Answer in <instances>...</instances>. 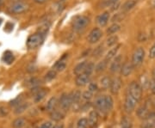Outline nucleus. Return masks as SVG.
<instances>
[{
    "mask_svg": "<svg viewBox=\"0 0 155 128\" xmlns=\"http://www.w3.org/2000/svg\"><path fill=\"white\" fill-rule=\"evenodd\" d=\"M40 81H39L37 78H30L29 80L28 81V85L31 88V89H37L39 87V85H40Z\"/></svg>",
    "mask_w": 155,
    "mask_h": 128,
    "instance_id": "obj_35",
    "label": "nucleus"
},
{
    "mask_svg": "<svg viewBox=\"0 0 155 128\" xmlns=\"http://www.w3.org/2000/svg\"><path fill=\"white\" fill-rule=\"evenodd\" d=\"M93 97V93L91 92L90 90H86L84 93H82V98L85 101H90Z\"/></svg>",
    "mask_w": 155,
    "mask_h": 128,
    "instance_id": "obj_39",
    "label": "nucleus"
},
{
    "mask_svg": "<svg viewBox=\"0 0 155 128\" xmlns=\"http://www.w3.org/2000/svg\"><path fill=\"white\" fill-rule=\"evenodd\" d=\"M102 36H103V32L99 28H93L91 31V33L89 34L88 42L90 44H95L101 39Z\"/></svg>",
    "mask_w": 155,
    "mask_h": 128,
    "instance_id": "obj_11",
    "label": "nucleus"
},
{
    "mask_svg": "<svg viewBox=\"0 0 155 128\" xmlns=\"http://www.w3.org/2000/svg\"><path fill=\"white\" fill-rule=\"evenodd\" d=\"M67 56H64L61 60L56 62V64L54 65V66L53 67V69L55 70L56 72H63L66 69V67H67V62H66V60H64V59Z\"/></svg>",
    "mask_w": 155,
    "mask_h": 128,
    "instance_id": "obj_22",
    "label": "nucleus"
},
{
    "mask_svg": "<svg viewBox=\"0 0 155 128\" xmlns=\"http://www.w3.org/2000/svg\"><path fill=\"white\" fill-rule=\"evenodd\" d=\"M121 14L122 13H120V14H116L114 17H113V19H112V22H117V21H120V20H122L123 17H121Z\"/></svg>",
    "mask_w": 155,
    "mask_h": 128,
    "instance_id": "obj_46",
    "label": "nucleus"
},
{
    "mask_svg": "<svg viewBox=\"0 0 155 128\" xmlns=\"http://www.w3.org/2000/svg\"><path fill=\"white\" fill-rule=\"evenodd\" d=\"M36 4H44L46 2H48V0H34Z\"/></svg>",
    "mask_w": 155,
    "mask_h": 128,
    "instance_id": "obj_49",
    "label": "nucleus"
},
{
    "mask_svg": "<svg viewBox=\"0 0 155 128\" xmlns=\"http://www.w3.org/2000/svg\"><path fill=\"white\" fill-rule=\"evenodd\" d=\"M149 89L153 95H155V79L152 78L149 81Z\"/></svg>",
    "mask_w": 155,
    "mask_h": 128,
    "instance_id": "obj_42",
    "label": "nucleus"
},
{
    "mask_svg": "<svg viewBox=\"0 0 155 128\" xmlns=\"http://www.w3.org/2000/svg\"><path fill=\"white\" fill-rule=\"evenodd\" d=\"M121 29V26L117 23H114L111 26H110L109 28H107V34H114L117 33L119 30Z\"/></svg>",
    "mask_w": 155,
    "mask_h": 128,
    "instance_id": "obj_33",
    "label": "nucleus"
},
{
    "mask_svg": "<svg viewBox=\"0 0 155 128\" xmlns=\"http://www.w3.org/2000/svg\"><path fill=\"white\" fill-rule=\"evenodd\" d=\"M122 54H117L114 58L113 61L111 63L110 70L112 73H116L118 72H121L122 69Z\"/></svg>",
    "mask_w": 155,
    "mask_h": 128,
    "instance_id": "obj_10",
    "label": "nucleus"
},
{
    "mask_svg": "<svg viewBox=\"0 0 155 128\" xmlns=\"http://www.w3.org/2000/svg\"><path fill=\"white\" fill-rule=\"evenodd\" d=\"M50 117L54 121L58 122V121L62 120L65 118V114H64L63 110H56V109H54V111L50 113Z\"/></svg>",
    "mask_w": 155,
    "mask_h": 128,
    "instance_id": "obj_16",
    "label": "nucleus"
},
{
    "mask_svg": "<svg viewBox=\"0 0 155 128\" xmlns=\"http://www.w3.org/2000/svg\"><path fill=\"white\" fill-rule=\"evenodd\" d=\"M118 36L117 35H111L110 36L108 39L106 40V46L108 47H112V46H115L117 42H118Z\"/></svg>",
    "mask_w": 155,
    "mask_h": 128,
    "instance_id": "obj_29",
    "label": "nucleus"
},
{
    "mask_svg": "<svg viewBox=\"0 0 155 128\" xmlns=\"http://www.w3.org/2000/svg\"><path fill=\"white\" fill-rule=\"evenodd\" d=\"M148 56H149L150 59H155V42L154 44L152 46V47L150 48Z\"/></svg>",
    "mask_w": 155,
    "mask_h": 128,
    "instance_id": "obj_44",
    "label": "nucleus"
},
{
    "mask_svg": "<svg viewBox=\"0 0 155 128\" xmlns=\"http://www.w3.org/2000/svg\"><path fill=\"white\" fill-rule=\"evenodd\" d=\"M28 106H29V104L28 102H22L21 104H19L18 106L16 107L14 112H15L16 114H21L23 112H25L28 109Z\"/></svg>",
    "mask_w": 155,
    "mask_h": 128,
    "instance_id": "obj_26",
    "label": "nucleus"
},
{
    "mask_svg": "<svg viewBox=\"0 0 155 128\" xmlns=\"http://www.w3.org/2000/svg\"><path fill=\"white\" fill-rule=\"evenodd\" d=\"M90 19L85 16H78L74 18L72 22V28L75 32H80L87 27Z\"/></svg>",
    "mask_w": 155,
    "mask_h": 128,
    "instance_id": "obj_3",
    "label": "nucleus"
},
{
    "mask_svg": "<svg viewBox=\"0 0 155 128\" xmlns=\"http://www.w3.org/2000/svg\"><path fill=\"white\" fill-rule=\"evenodd\" d=\"M47 94H48V90L43 89H37V90L35 91L34 101L35 102H40V101H41L46 97Z\"/></svg>",
    "mask_w": 155,
    "mask_h": 128,
    "instance_id": "obj_15",
    "label": "nucleus"
},
{
    "mask_svg": "<svg viewBox=\"0 0 155 128\" xmlns=\"http://www.w3.org/2000/svg\"><path fill=\"white\" fill-rule=\"evenodd\" d=\"M133 127V122L130 120V118L124 116L122 117L121 120V128H132Z\"/></svg>",
    "mask_w": 155,
    "mask_h": 128,
    "instance_id": "obj_28",
    "label": "nucleus"
},
{
    "mask_svg": "<svg viewBox=\"0 0 155 128\" xmlns=\"http://www.w3.org/2000/svg\"><path fill=\"white\" fill-rule=\"evenodd\" d=\"M107 65H108V61L105 60V59L100 61L99 63L96 66V67H95V72L97 73L104 72L106 69V67H107Z\"/></svg>",
    "mask_w": 155,
    "mask_h": 128,
    "instance_id": "obj_31",
    "label": "nucleus"
},
{
    "mask_svg": "<svg viewBox=\"0 0 155 128\" xmlns=\"http://www.w3.org/2000/svg\"><path fill=\"white\" fill-rule=\"evenodd\" d=\"M122 81L120 78H115L111 80L110 86V90L112 95H117L122 89Z\"/></svg>",
    "mask_w": 155,
    "mask_h": 128,
    "instance_id": "obj_12",
    "label": "nucleus"
},
{
    "mask_svg": "<svg viewBox=\"0 0 155 128\" xmlns=\"http://www.w3.org/2000/svg\"><path fill=\"white\" fill-rule=\"evenodd\" d=\"M111 79L110 78H109L108 76H105L104 78H102L100 79V87L103 89H110V86L111 84Z\"/></svg>",
    "mask_w": 155,
    "mask_h": 128,
    "instance_id": "obj_24",
    "label": "nucleus"
},
{
    "mask_svg": "<svg viewBox=\"0 0 155 128\" xmlns=\"http://www.w3.org/2000/svg\"><path fill=\"white\" fill-rule=\"evenodd\" d=\"M70 96H71L72 105L78 104L80 100H81V98H82V93L79 90H73L72 92L70 93Z\"/></svg>",
    "mask_w": 155,
    "mask_h": 128,
    "instance_id": "obj_20",
    "label": "nucleus"
},
{
    "mask_svg": "<svg viewBox=\"0 0 155 128\" xmlns=\"http://www.w3.org/2000/svg\"><path fill=\"white\" fill-rule=\"evenodd\" d=\"M56 76H57V72H56L55 70H51L49 71L46 74V76H45V80L47 81V82H51V81H53L54 78H56Z\"/></svg>",
    "mask_w": 155,
    "mask_h": 128,
    "instance_id": "obj_36",
    "label": "nucleus"
},
{
    "mask_svg": "<svg viewBox=\"0 0 155 128\" xmlns=\"http://www.w3.org/2000/svg\"><path fill=\"white\" fill-rule=\"evenodd\" d=\"M94 107H96L97 111L101 112L102 114H107V108H106L105 95H99L96 98L94 101Z\"/></svg>",
    "mask_w": 155,
    "mask_h": 128,
    "instance_id": "obj_8",
    "label": "nucleus"
},
{
    "mask_svg": "<svg viewBox=\"0 0 155 128\" xmlns=\"http://www.w3.org/2000/svg\"><path fill=\"white\" fill-rule=\"evenodd\" d=\"M44 34L36 33L30 35L27 40V46L29 49H35L42 44L44 40Z\"/></svg>",
    "mask_w": 155,
    "mask_h": 128,
    "instance_id": "obj_2",
    "label": "nucleus"
},
{
    "mask_svg": "<svg viewBox=\"0 0 155 128\" xmlns=\"http://www.w3.org/2000/svg\"><path fill=\"white\" fill-rule=\"evenodd\" d=\"M120 47H121V45L120 44L116 45L115 46H113L110 50L107 53V54H106L105 56V60H107V61L109 62L110 61L111 59H113L117 55V53H118V51L120 49Z\"/></svg>",
    "mask_w": 155,
    "mask_h": 128,
    "instance_id": "obj_18",
    "label": "nucleus"
},
{
    "mask_svg": "<svg viewBox=\"0 0 155 128\" xmlns=\"http://www.w3.org/2000/svg\"><path fill=\"white\" fill-rule=\"evenodd\" d=\"M3 3H4V0H0V6L3 5Z\"/></svg>",
    "mask_w": 155,
    "mask_h": 128,
    "instance_id": "obj_52",
    "label": "nucleus"
},
{
    "mask_svg": "<svg viewBox=\"0 0 155 128\" xmlns=\"http://www.w3.org/2000/svg\"><path fill=\"white\" fill-rule=\"evenodd\" d=\"M53 125H52V122L50 121H47V122L42 123L38 128H52Z\"/></svg>",
    "mask_w": 155,
    "mask_h": 128,
    "instance_id": "obj_45",
    "label": "nucleus"
},
{
    "mask_svg": "<svg viewBox=\"0 0 155 128\" xmlns=\"http://www.w3.org/2000/svg\"><path fill=\"white\" fill-rule=\"evenodd\" d=\"M88 122H87V118H81L78 120L76 128H87Z\"/></svg>",
    "mask_w": 155,
    "mask_h": 128,
    "instance_id": "obj_37",
    "label": "nucleus"
},
{
    "mask_svg": "<svg viewBox=\"0 0 155 128\" xmlns=\"http://www.w3.org/2000/svg\"><path fill=\"white\" fill-rule=\"evenodd\" d=\"M99 121V114L97 110H91L89 113L87 122H88V127L96 128L98 125Z\"/></svg>",
    "mask_w": 155,
    "mask_h": 128,
    "instance_id": "obj_9",
    "label": "nucleus"
},
{
    "mask_svg": "<svg viewBox=\"0 0 155 128\" xmlns=\"http://www.w3.org/2000/svg\"><path fill=\"white\" fill-rule=\"evenodd\" d=\"M52 128H64V125L63 124H56V125H54Z\"/></svg>",
    "mask_w": 155,
    "mask_h": 128,
    "instance_id": "obj_48",
    "label": "nucleus"
},
{
    "mask_svg": "<svg viewBox=\"0 0 155 128\" xmlns=\"http://www.w3.org/2000/svg\"><path fill=\"white\" fill-rule=\"evenodd\" d=\"M59 106L61 107V110H63L64 112L68 111L71 108V107L72 106V102L70 94L64 93L61 95L60 101H59Z\"/></svg>",
    "mask_w": 155,
    "mask_h": 128,
    "instance_id": "obj_6",
    "label": "nucleus"
},
{
    "mask_svg": "<svg viewBox=\"0 0 155 128\" xmlns=\"http://www.w3.org/2000/svg\"><path fill=\"white\" fill-rule=\"evenodd\" d=\"M152 76H153V79H155V68L153 70V72H152Z\"/></svg>",
    "mask_w": 155,
    "mask_h": 128,
    "instance_id": "obj_50",
    "label": "nucleus"
},
{
    "mask_svg": "<svg viewBox=\"0 0 155 128\" xmlns=\"http://www.w3.org/2000/svg\"><path fill=\"white\" fill-rule=\"evenodd\" d=\"M142 91H143V89H142L140 84H139L138 82L134 81L128 85L127 89V94L133 96L134 99H136L138 101H140L141 100Z\"/></svg>",
    "mask_w": 155,
    "mask_h": 128,
    "instance_id": "obj_1",
    "label": "nucleus"
},
{
    "mask_svg": "<svg viewBox=\"0 0 155 128\" xmlns=\"http://www.w3.org/2000/svg\"><path fill=\"white\" fill-rule=\"evenodd\" d=\"M8 109L5 107H0V117H5L8 114Z\"/></svg>",
    "mask_w": 155,
    "mask_h": 128,
    "instance_id": "obj_43",
    "label": "nucleus"
},
{
    "mask_svg": "<svg viewBox=\"0 0 155 128\" xmlns=\"http://www.w3.org/2000/svg\"><path fill=\"white\" fill-rule=\"evenodd\" d=\"M25 126H26V120L23 118H17L12 122L13 128H23Z\"/></svg>",
    "mask_w": 155,
    "mask_h": 128,
    "instance_id": "obj_27",
    "label": "nucleus"
},
{
    "mask_svg": "<svg viewBox=\"0 0 155 128\" xmlns=\"http://www.w3.org/2000/svg\"><path fill=\"white\" fill-rule=\"evenodd\" d=\"M105 101H106V108H107V111L108 113L110 112L113 107H114V100L112 98L111 95H105Z\"/></svg>",
    "mask_w": 155,
    "mask_h": 128,
    "instance_id": "obj_32",
    "label": "nucleus"
},
{
    "mask_svg": "<svg viewBox=\"0 0 155 128\" xmlns=\"http://www.w3.org/2000/svg\"><path fill=\"white\" fill-rule=\"evenodd\" d=\"M87 61H82L80 62V63H78L76 66L74 67V70H73V73L78 76V75H80V74H82L84 72V69H85V66H86V65H87Z\"/></svg>",
    "mask_w": 155,
    "mask_h": 128,
    "instance_id": "obj_23",
    "label": "nucleus"
},
{
    "mask_svg": "<svg viewBox=\"0 0 155 128\" xmlns=\"http://www.w3.org/2000/svg\"><path fill=\"white\" fill-rule=\"evenodd\" d=\"M139 101L136 99H134L133 96H131L128 94H126L125 97V101H124V110L130 114L135 109V107L138 104Z\"/></svg>",
    "mask_w": 155,
    "mask_h": 128,
    "instance_id": "obj_7",
    "label": "nucleus"
},
{
    "mask_svg": "<svg viewBox=\"0 0 155 128\" xmlns=\"http://www.w3.org/2000/svg\"><path fill=\"white\" fill-rule=\"evenodd\" d=\"M98 85L96 83H90L88 85V90H90L91 92H92L94 94L95 92H97L98 90Z\"/></svg>",
    "mask_w": 155,
    "mask_h": 128,
    "instance_id": "obj_40",
    "label": "nucleus"
},
{
    "mask_svg": "<svg viewBox=\"0 0 155 128\" xmlns=\"http://www.w3.org/2000/svg\"><path fill=\"white\" fill-rule=\"evenodd\" d=\"M103 51H104V49H103V46L101 45V46H97L96 49H95L94 53H93V56L94 57H99L100 55H102V53H103Z\"/></svg>",
    "mask_w": 155,
    "mask_h": 128,
    "instance_id": "obj_41",
    "label": "nucleus"
},
{
    "mask_svg": "<svg viewBox=\"0 0 155 128\" xmlns=\"http://www.w3.org/2000/svg\"><path fill=\"white\" fill-rule=\"evenodd\" d=\"M2 21H3V20H2V19H1V18H0V25H1V24H2Z\"/></svg>",
    "mask_w": 155,
    "mask_h": 128,
    "instance_id": "obj_54",
    "label": "nucleus"
},
{
    "mask_svg": "<svg viewBox=\"0 0 155 128\" xmlns=\"http://www.w3.org/2000/svg\"><path fill=\"white\" fill-rule=\"evenodd\" d=\"M3 60L5 63L10 65L12 62L14 61V55L13 53H11V51H6L5 53H4V56H3Z\"/></svg>",
    "mask_w": 155,
    "mask_h": 128,
    "instance_id": "obj_30",
    "label": "nucleus"
},
{
    "mask_svg": "<svg viewBox=\"0 0 155 128\" xmlns=\"http://www.w3.org/2000/svg\"><path fill=\"white\" fill-rule=\"evenodd\" d=\"M22 102V95H18L17 98H15L14 100H12L10 102V105L12 107H17L19 104H21Z\"/></svg>",
    "mask_w": 155,
    "mask_h": 128,
    "instance_id": "obj_38",
    "label": "nucleus"
},
{
    "mask_svg": "<svg viewBox=\"0 0 155 128\" xmlns=\"http://www.w3.org/2000/svg\"><path fill=\"white\" fill-rule=\"evenodd\" d=\"M109 19H110V13L108 11H105L97 17V22L100 27H105L107 23L109 22Z\"/></svg>",
    "mask_w": 155,
    "mask_h": 128,
    "instance_id": "obj_14",
    "label": "nucleus"
},
{
    "mask_svg": "<svg viewBox=\"0 0 155 128\" xmlns=\"http://www.w3.org/2000/svg\"><path fill=\"white\" fill-rule=\"evenodd\" d=\"M57 103H58V101H57V98H56L55 96L51 97L48 100V101L47 105H46V110L48 112H49V113L54 111L55 109Z\"/></svg>",
    "mask_w": 155,
    "mask_h": 128,
    "instance_id": "obj_21",
    "label": "nucleus"
},
{
    "mask_svg": "<svg viewBox=\"0 0 155 128\" xmlns=\"http://www.w3.org/2000/svg\"><path fill=\"white\" fill-rule=\"evenodd\" d=\"M134 68V67L132 65V63H125L121 69V74L122 77H128L131 73L133 72Z\"/></svg>",
    "mask_w": 155,
    "mask_h": 128,
    "instance_id": "obj_17",
    "label": "nucleus"
},
{
    "mask_svg": "<svg viewBox=\"0 0 155 128\" xmlns=\"http://www.w3.org/2000/svg\"><path fill=\"white\" fill-rule=\"evenodd\" d=\"M90 80H91V76L82 73L77 76V78L75 79V84L78 87H84L90 84Z\"/></svg>",
    "mask_w": 155,
    "mask_h": 128,
    "instance_id": "obj_13",
    "label": "nucleus"
},
{
    "mask_svg": "<svg viewBox=\"0 0 155 128\" xmlns=\"http://www.w3.org/2000/svg\"><path fill=\"white\" fill-rule=\"evenodd\" d=\"M68 128H73V126H72V124H71V125L68 126Z\"/></svg>",
    "mask_w": 155,
    "mask_h": 128,
    "instance_id": "obj_53",
    "label": "nucleus"
},
{
    "mask_svg": "<svg viewBox=\"0 0 155 128\" xmlns=\"http://www.w3.org/2000/svg\"><path fill=\"white\" fill-rule=\"evenodd\" d=\"M145 59V50L143 47H139L136 50L134 51L133 56H132V65L134 67H138L140 66Z\"/></svg>",
    "mask_w": 155,
    "mask_h": 128,
    "instance_id": "obj_4",
    "label": "nucleus"
},
{
    "mask_svg": "<svg viewBox=\"0 0 155 128\" xmlns=\"http://www.w3.org/2000/svg\"><path fill=\"white\" fill-rule=\"evenodd\" d=\"M95 67L96 66H95V64L93 62H88L87 65H86V66H85L84 73V74H87L89 76H91V74L95 71Z\"/></svg>",
    "mask_w": 155,
    "mask_h": 128,
    "instance_id": "obj_34",
    "label": "nucleus"
},
{
    "mask_svg": "<svg viewBox=\"0 0 155 128\" xmlns=\"http://www.w3.org/2000/svg\"><path fill=\"white\" fill-rule=\"evenodd\" d=\"M140 128H155V113L151 117L142 121Z\"/></svg>",
    "mask_w": 155,
    "mask_h": 128,
    "instance_id": "obj_19",
    "label": "nucleus"
},
{
    "mask_svg": "<svg viewBox=\"0 0 155 128\" xmlns=\"http://www.w3.org/2000/svg\"><path fill=\"white\" fill-rule=\"evenodd\" d=\"M119 0H107V3H106V5H112L113 4H115L116 2H118Z\"/></svg>",
    "mask_w": 155,
    "mask_h": 128,
    "instance_id": "obj_47",
    "label": "nucleus"
},
{
    "mask_svg": "<svg viewBox=\"0 0 155 128\" xmlns=\"http://www.w3.org/2000/svg\"><path fill=\"white\" fill-rule=\"evenodd\" d=\"M136 5V1L135 0H127L126 1L122 6V11L123 12H127V11L132 10L134 7Z\"/></svg>",
    "mask_w": 155,
    "mask_h": 128,
    "instance_id": "obj_25",
    "label": "nucleus"
},
{
    "mask_svg": "<svg viewBox=\"0 0 155 128\" xmlns=\"http://www.w3.org/2000/svg\"><path fill=\"white\" fill-rule=\"evenodd\" d=\"M29 9V5L28 4H25L23 2H17L13 3L10 8L9 11L13 14H22L23 12H26Z\"/></svg>",
    "mask_w": 155,
    "mask_h": 128,
    "instance_id": "obj_5",
    "label": "nucleus"
},
{
    "mask_svg": "<svg viewBox=\"0 0 155 128\" xmlns=\"http://www.w3.org/2000/svg\"><path fill=\"white\" fill-rule=\"evenodd\" d=\"M11 1L13 3H17V2H22V0H11Z\"/></svg>",
    "mask_w": 155,
    "mask_h": 128,
    "instance_id": "obj_51",
    "label": "nucleus"
}]
</instances>
